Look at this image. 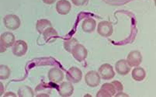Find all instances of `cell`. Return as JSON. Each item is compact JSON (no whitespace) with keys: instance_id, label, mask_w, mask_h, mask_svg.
I'll use <instances>...</instances> for the list:
<instances>
[{"instance_id":"1","label":"cell","mask_w":156,"mask_h":97,"mask_svg":"<svg viewBox=\"0 0 156 97\" xmlns=\"http://www.w3.org/2000/svg\"><path fill=\"white\" fill-rule=\"evenodd\" d=\"M16 42V38L12 33L4 32L0 36V44H1V53L6 51L7 48L13 46Z\"/></svg>"},{"instance_id":"2","label":"cell","mask_w":156,"mask_h":97,"mask_svg":"<svg viewBox=\"0 0 156 97\" xmlns=\"http://www.w3.org/2000/svg\"><path fill=\"white\" fill-rule=\"evenodd\" d=\"M3 23L7 29L16 31L20 27V20L15 14H8L3 18Z\"/></svg>"},{"instance_id":"3","label":"cell","mask_w":156,"mask_h":97,"mask_svg":"<svg viewBox=\"0 0 156 97\" xmlns=\"http://www.w3.org/2000/svg\"><path fill=\"white\" fill-rule=\"evenodd\" d=\"M100 81H101V77L99 72L96 71H89L85 75V82L86 85L92 88L97 87L100 84Z\"/></svg>"},{"instance_id":"4","label":"cell","mask_w":156,"mask_h":97,"mask_svg":"<svg viewBox=\"0 0 156 97\" xmlns=\"http://www.w3.org/2000/svg\"><path fill=\"white\" fill-rule=\"evenodd\" d=\"M71 54L76 61H79V62H82V61H85L86 58H87L88 51L85 48V46L78 43L77 45L74 47Z\"/></svg>"},{"instance_id":"5","label":"cell","mask_w":156,"mask_h":97,"mask_svg":"<svg viewBox=\"0 0 156 97\" xmlns=\"http://www.w3.org/2000/svg\"><path fill=\"white\" fill-rule=\"evenodd\" d=\"M97 32L103 38H109L113 34V25L109 21H101L97 26Z\"/></svg>"},{"instance_id":"6","label":"cell","mask_w":156,"mask_h":97,"mask_svg":"<svg viewBox=\"0 0 156 97\" xmlns=\"http://www.w3.org/2000/svg\"><path fill=\"white\" fill-rule=\"evenodd\" d=\"M83 78V72L77 67H72L68 70L66 78L72 83H79Z\"/></svg>"},{"instance_id":"7","label":"cell","mask_w":156,"mask_h":97,"mask_svg":"<svg viewBox=\"0 0 156 97\" xmlns=\"http://www.w3.org/2000/svg\"><path fill=\"white\" fill-rule=\"evenodd\" d=\"M100 77L104 80H110L114 78L115 72L113 71V68L111 65L108 63H105L102 65L98 71Z\"/></svg>"},{"instance_id":"8","label":"cell","mask_w":156,"mask_h":97,"mask_svg":"<svg viewBox=\"0 0 156 97\" xmlns=\"http://www.w3.org/2000/svg\"><path fill=\"white\" fill-rule=\"evenodd\" d=\"M126 61L130 67H137L142 62V55L139 51H131L127 55Z\"/></svg>"},{"instance_id":"9","label":"cell","mask_w":156,"mask_h":97,"mask_svg":"<svg viewBox=\"0 0 156 97\" xmlns=\"http://www.w3.org/2000/svg\"><path fill=\"white\" fill-rule=\"evenodd\" d=\"M28 45L26 42L22 40H19L15 42L12 46V53L16 57H22L27 52Z\"/></svg>"},{"instance_id":"10","label":"cell","mask_w":156,"mask_h":97,"mask_svg":"<svg viewBox=\"0 0 156 97\" xmlns=\"http://www.w3.org/2000/svg\"><path fill=\"white\" fill-rule=\"evenodd\" d=\"M116 89L112 83H104L101 86L99 92L96 93L98 97H111L116 94Z\"/></svg>"},{"instance_id":"11","label":"cell","mask_w":156,"mask_h":97,"mask_svg":"<svg viewBox=\"0 0 156 97\" xmlns=\"http://www.w3.org/2000/svg\"><path fill=\"white\" fill-rule=\"evenodd\" d=\"M48 76L49 81H51V82H55V83H58L63 80L65 75L60 68H52L49 70Z\"/></svg>"},{"instance_id":"12","label":"cell","mask_w":156,"mask_h":97,"mask_svg":"<svg viewBox=\"0 0 156 97\" xmlns=\"http://www.w3.org/2000/svg\"><path fill=\"white\" fill-rule=\"evenodd\" d=\"M74 86L72 82H63L58 87V94L62 97H69L73 94Z\"/></svg>"},{"instance_id":"13","label":"cell","mask_w":156,"mask_h":97,"mask_svg":"<svg viewBox=\"0 0 156 97\" xmlns=\"http://www.w3.org/2000/svg\"><path fill=\"white\" fill-rule=\"evenodd\" d=\"M72 9V4L68 0H59L56 3V11L60 15H67Z\"/></svg>"},{"instance_id":"14","label":"cell","mask_w":156,"mask_h":97,"mask_svg":"<svg viewBox=\"0 0 156 97\" xmlns=\"http://www.w3.org/2000/svg\"><path fill=\"white\" fill-rule=\"evenodd\" d=\"M131 67L127 64V61L124 59L119 60L115 64V69L116 72L120 75H126L130 72Z\"/></svg>"},{"instance_id":"15","label":"cell","mask_w":156,"mask_h":97,"mask_svg":"<svg viewBox=\"0 0 156 97\" xmlns=\"http://www.w3.org/2000/svg\"><path fill=\"white\" fill-rule=\"evenodd\" d=\"M96 27V22L93 18H86L82 23V29L85 33H93Z\"/></svg>"},{"instance_id":"16","label":"cell","mask_w":156,"mask_h":97,"mask_svg":"<svg viewBox=\"0 0 156 97\" xmlns=\"http://www.w3.org/2000/svg\"><path fill=\"white\" fill-rule=\"evenodd\" d=\"M43 36L45 41H47V42H53L58 38V34L52 27H48V29L45 30L44 32L43 33Z\"/></svg>"},{"instance_id":"17","label":"cell","mask_w":156,"mask_h":97,"mask_svg":"<svg viewBox=\"0 0 156 97\" xmlns=\"http://www.w3.org/2000/svg\"><path fill=\"white\" fill-rule=\"evenodd\" d=\"M131 75H132V78L134 80L137 81V82H141L145 78L146 72L143 68L137 66L133 69Z\"/></svg>"},{"instance_id":"18","label":"cell","mask_w":156,"mask_h":97,"mask_svg":"<svg viewBox=\"0 0 156 97\" xmlns=\"http://www.w3.org/2000/svg\"><path fill=\"white\" fill-rule=\"evenodd\" d=\"M52 27L51 22L47 19H41L37 21L36 29L37 32L41 34H43L45 30L48 29V27Z\"/></svg>"},{"instance_id":"19","label":"cell","mask_w":156,"mask_h":97,"mask_svg":"<svg viewBox=\"0 0 156 97\" xmlns=\"http://www.w3.org/2000/svg\"><path fill=\"white\" fill-rule=\"evenodd\" d=\"M18 95L20 97H33L34 96V93L30 87L27 85H23L18 89Z\"/></svg>"},{"instance_id":"20","label":"cell","mask_w":156,"mask_h":97,"mask_svg":"<svg viewBox=\"0 0 156 97\" xmlns=\"http://www.w3.org/2000/svg\"><path fill=\"white\" fill-rule=\"evenodd\" d=\"M10 68L7 65H0V79L1 80H5L7 78H9V76H10Z\"/></svg>"},{"instance_id":"21","label":"cell","mask_w":156,"mask_h":97,"mask_svg":"<svg viewBox=\"0 0 156 97\" xmlns=\"http://www.w3.org/2000/svg\"><path fill=\"white\" fill-rule=\"evenodd\" d=\"M78 43L79 42H78V41L76 38H70V39L67 40V41H65L64 42V48L68 52L72 53V49L74 48V47L77 45Z\"/></svg>"},{"instance_id":"22","label":"cell","mask_w":156,"mask_h":97,"mask_svg":"<svg viewBox=\"0 0 156 97\" xmlns=\"http://www.w3.org/2000/svg\"><path fill=\"white\" fill-rule=\"evenodd\" d=\"M111 83L113 85V86H114L115 89H116V92H121V91H123V89H124V86H123L121 82H119V81H113Z\"/></svg>"},{"instance_id":"23","label":"cell","mask_w":156,"mask_h":97,"mask_svg":"<svg viewBox=\"0 0 156 97\" xmlns=\"http://www.w3.org/2000/svg\"><path fill=\"white\" fill-rule=\"evenodd\" d=\"M86 2H87V0H72V4H74V5H76V6L83 5Z\"/></svg>"},{"instance_id":"24","label":"cell","mask_w":156,"mask_h":97,"mask_svg":"<svg viewBox=\"0 0 156 97\" xmlns=\"http://www.w3.org/2000/svg\"><path fill=\"white\" fill-rule=\"evenodd\" d=\"M42 1H43L45 4H47V5H51L54 2H56L57 0H42Z\"/></svg>"},{"instance_id":"25","label":"cell","mask_w":156,"mask_h":97,"mask_svg":"<svg viewBox=\"0 0 156 97\" xmlns=\"http://www.w3.org/2000/svg\"><path fill=\"white\" fill-rule=\"evenodd\" d=\"M115 95H116V96H127V97L129 96L128 94L124 93V92H123V91L117 92V94H115Z\"/></svg>"},{"instance_id":"26","label":"cell","mask_w":156,"mask_h":97,"mask_svg":"<svg viewBox=\"0 0 156 97\" xmlns=\"http://www.w3.org/2000/svg\"><path fill=\"white\" fill-rule=\"evenodd\" d=\"M9 95H12V96H16V94H15L14 92H8L4 95V96H9Z\"/></svg>"},{"instance_id":"27","label":"cell","mask_w":156,"mask_h":97,"mask_svg":"<svg viewBox=\"0 0 156 97\" xmlns=\"http://www.w3.org/2000/svg\"><path fill=\"white\" fill-rule=\"evenodd\" d=\"M0 85H1V92H0V95H3V91H4V88H3V84L2 82H0Z\"/></svg>"},{"instance_id":"28","label":"cell","mask_w":156,"mask_h":97,"mask_svg":"<svg viewBox=\"0 0 156 97\" xmlns=\"http://www.w3.org/2000/svg\"><path fill=\"white\" fill-rule=\"evenodd\" d=\"M37 96H49L48 93H41V94H37Z\"/></svg>"}]
</instances>
